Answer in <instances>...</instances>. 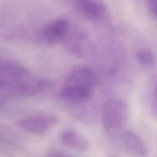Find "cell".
I'll list each match as a JSON object with an SVG mask.
<instances>
[{"label": "cell", "mask_w": 157, "mask_h": 157, "mask_svg": "<svg viewBox=\"0 0 157 157\" xmlns=\"http://www.w3.org/2000/svg\"><path fill=\"white\" fill-rule=\"evenodd\" d=\"M97 82L98 78L96 73L90 67L85 65H78L70 71L65 84L93 90Z\"/></svg>", "instance_id": "cell-5"}, {"label": "cell", "mask_w": 157, "mask_h": 157, "mask_svg": "<svg viewBox=\"0 0 157 157\" xmlns=\"http://www.w3.org/2000/svg\"><path fill=\"white\" fill-rule=\"evenodd\" d=\"M30 77L29 69L15 60H5L0 64V82H12Z\"/></svg>", "instance_id": "cell-7"}, {"label": "cell", "mask_w": 157, "mask_h": 157, "mask_svg": "<svg viewBox=\"0 0 157 157\" xmlns=\"http://www.w3.org/2000/svg\"><path fill=\"white\" fill-rule=\"evenodd\" d=\"M48 157H72L58 151H50L48 153Z\"/></svg>", "instance_id": "cell-14"}, {"label": "cell", "mask_w": 157, "mask_h": 157, "mask_svg": "<svg viewBox=\"0 0 157 157\" xmlns=\"http://www.w3.org/2000/svg\"><path fill=\"white\" fill-rule=\"evenodd\" d=\"M136 59L139 64L147 67L153 66L155 62L153 52L147 48L139 49L136 53Z\"/></svg>", "instance_id": "cell-11"}, {"label": "cell", "mask_w": 157, "mask_h": 157, "mask_svg": "<svg viewBox=\"0 0 157 157\" xmlns=\"http://www.w3.org/2000/svg\"><path fill=\"white\" fill-rule=\"evenodd\" d=\"M58 121V117L54 114L36 113L21 118L17 124L26 132L36 135H43L50 131Z\"/></svg>", "instance_id": "cell-3"}, {"label": "cell", "mask_w": 157, "mask_h": 157, "mask_svg": "<svg viewBox=\"0 0 157 157\" xmlns=\"http://www.w3.org/2000/svg\"><path fill=\"white\" fill-rule=\"evenodd\" d=\"M49 85L46 79L29 77L17 81L0 82V88L1 93L6 96L30 97L40 93Z\"/></svg>", "instance_id": "cell-2"}, {"label": "cell", "mask_w": 157, "mask_h": 157, "mask_svg": "<svg viewBox=\"0 0 157 157\" xmlns=\"http://www.w3.org/2000/svg\"><path fill=\"white\" fill-rule=\"evenodd\" d=\"M129 117V110L122 99L113 98L104 104L101 112L103 127L110 135H115L124 126Z\"/></svg>", "instance_id": "cell-1"}, {"label": "cell", "mask_w": 157, "mask_h": 157, "mask_svg": "<svg viewBox=\"0 0 157 157\" xmlns=\"http://www.w3.org/2000/svg\"><path fill=\"white\" fill-rule=\"evenodd\" d=\"M93 90L71 85L64 84L61 91V96L71 102H83L90 99Z\"/></svg>", "instance_id": "cell-10"}, {"label": "cell", "mask_w": 157, "mask_h": 157, "mask_svg": "<svg viewBox=\"0 0 157 157\" xmlns=\"http://www.w3.org/2000/svg\"><path fill=\"white\" fill-rule=\"evenodd\" d=\"M147 7L151 15L157 18V0H146Z\"/></svg>", "instance_id": "cell-12"}, {"label": "cell", "mask_w": 157, "mask_h": 157, "mask_svg": "<svg viewBox=\"0 0 157 157\" xmlns=\"http://www.w3.org/2000/svg\"><path fill=\"white\" fill-rule=\"evenodd\" d=\"M69 23L64 18H56L45 25L39 32V39L47 44H55L66 38Z\"/></svg>", "instance_id": "cell-4"}, {"label": "cell", "mask_w": 157, "mask_h": 157, "mask_svg": "<svg viewBox=\"0 0 157 157\" xmlns=\"http://www.w3.org/2000/svg\"><path fill=\"white\" fill-rule=\"evenodd\" d=\"M152 112L153 116L157 118V84L154 90L152 99Z\"/></svg>", "instance_id": "cell-13"}, {"label": "cell", "mask_w": 157, "mask_h": 157, "mask_svg": "<svg viewBox=\"0 0 157 157\" xmlns=\"http://www.w3.org/2000/svg\"><path fill=\"white\" fill-rule=\"evenodd\" d=\"M61 144L72 150L84 152L90 148V141L83 134L74 129L64 131L59 136Z\"/></svg>", "instance_id": "cell-8"}, {"label": "cell", "mask_w": 157, "mask_h": 157, "mask_svg": "<svg viewBox=\"0 0 157 157\" xmlns=\"http://www.w3.org/2000/svg\"><path fill=\"white\" fill-rule=\"evenodd\" d=\"M121 139L124 146L132 155L139 157L148 155V150L144 141L136 132L127 130L122 134Z\"/></svg>", "instance_id": "cell-9"}, {"label": "cell", "mask_w": 157, "mask_h": 157, "mask_svg": "<svg viewBox=\"0 0 157 157\" xmlns=\"http://www.w3.org/2000/svg\"><path fill=\"white\" fill-rule=\"evenodd\" d=\"M71 1L78 12L91 21L101 22L107 17L106 7L95 0H71Z\"/></svg>", "instance_id": "cell-6"}, {"label": "cell", "mask_w": 157, "mask_h": 157, "mask_svg": "<svg viewBox=\"0 0 157 157\" xmlns=\"http://www.w3.org/2000/svg\"><path fill=\"white\" fill-rule=\"evenodd\" d=\"M107 157H119V156L116 155H109Z\"/></svg>", "instance_id": "cell-15"}]
</instances>
